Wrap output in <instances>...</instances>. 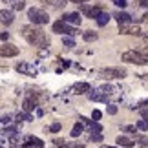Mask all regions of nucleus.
I'll list each match as a JSON object with an SVG mask.
<instances>
[{"label": "nucleus", "instance_id": "1", "mask_svg": "<svg viewBox=\"0 0 148 148\" xmlns=\"http://www.w3.org/2000/svg\"><path fill=\"white\" fill-rule=\"evenodd\" d=\"M22 35H24V38L31 44V46H35V48H49V38L46 37V33H44L40 27H37L35 24L33 26H24L22 27Z\"/></svg>", "mask_w": 148, "mask_h": 148}, {"label": "nucleus", "instance_id": "2", "mask_svg": "<svg viewBox=\"0 0 148 148\" xmlns=\"http://www.w3.org/2000/svg\"><path fill=\"white\" fill-rule=\"evenodd\" d=\"M123 62H128V64H148V55H145L143 51H135V49H130V51H124L123 57H121Z\"/></svg>", "mask_w": 148, "mask_h": 148}, {"label": "nucleus", "instance_id": "3", "mask_svg": "<svg viewBox=\"0 0 148 148\" xmlns=\"http://www.w3.org/2000/svg\"><path fill=\"white\" fill-rule=\"evenodd\" d=\"M27 18H29V22H31V24H35V26H44V24H48V22H49V15L44 9L29 8V9H27Z\"/></svg>", "mask_w": 148, "mask_h": 148}, {"label": "nucleus", "instance_id": "4", "mask_svg": "<svg viewBox=\"0 0 148 148\" xmlns=\"http://www.w3.org/2000/svg\"><path fill=\"white\" fill-rule=\"evenodd\" d=\"M51 29H53V33H57V35H66V37H73V35H77V33H79L77 27L68 26L64 20H57V22H53Z\"/></svg>", "mask_w": 148, "mask_h": 148}, {"label": "nucleus", "instance_id": "5", "mask_svg": "<svg viewBox=\"0 0 148 148\" xmlns=\"http://www.w3.org/2000/svg\"><path fill=\"white\" fill-rule=\"evenodd\" d=\"M128 73L124 68H102L99 71V77L102 79H108V81H112V79H124Z\"/></svg>", "mask_w": 148, "mask_h": 148}, {"label": "nucleus", "instance_id": "6", "mask_svg": "<svg viewBox=\"0 0 148 148\" xmlns=\"http://www.w3.org/2000/svg\"><path fill=\"white\" fill-rule=\"evenodd\" d=\"M15 70L18 73H22V75H29V77L37 75V68L33 64H29V62H18V64L15 66Z\"/></svg>", "mask_w": 148, "mask_h": 148}, {"label": "nucleus", "instance_id": "7", "mask_svg": "<svg viewBox=\"0 0 148 148\" xmlns=\"http://www.w3.org/2000/svg\"><path fill=\"white\" fill-rule=\"evenodd\" d=\"M81 13L84 16H88V18H93V20H97V16L102 13L101 8H95V5H86V4H82L81 5Z\"/></svg>", "mask_w": 148, "mask_h": 148}, {"label": "nucleus", "instance_id": "8", "mask_svg": "<svg viewBox=\"0 0 148 148\" xmlns=\"http://www.w3.org/2000/svg\"><path fill=\"white\" fill-rule=\"evenodd\" d=\"M16 55H18V48L15 44L5 42L4 46H0V57H16Z\"/></svg>", "mask_w": 148, "mask_h": 148}, {"label": "nucleus", "instance_id": "9", "mask_svg": "<svg viewBox=\"0 0 148 148\" xmlns=\"http://www.w3.org/2000/svg\"><path fill=\"white\" fill-rule=\"evenodd\" d=\"M119 33L121 35H141V29L139 26H130L128 24H119Z\"/></svg>", "mask_w": 148, "mask_h": 148}, {"label": "nucleus", "instance_id": "10", "mask_svg": "<svg viewBox=\"0 0 148 148\" xmlns=\"http://www.w3.org/2000/svg\"><path fill=\"white\" fill-rule=\"evenodd\" d=\"M62 20L66 22V24H71V26H79L82 20V16L77 13V11H73V13H64V16H62Z\"/></svg>", "mask_w": 148, "mask_h": 148}, {"label": "nucleus", "instance_id": "11", "mask_svg": "<svg viewBox=\"0 0 148 148\" xmlns=\"http://www.w3.org/2000/svg\"><path fill=\"white\" fill-rule=\"evenodd\" d=\"M13 20H15V13L11 9H0V24L9 26L13 24Z\"/></svg>", "mask_w": 148, "mask_h": 148}, {"label": "nucleus", "instance_id": "12", "mask_svg": "<svg viewBox=\"0 0 148 148\" xmlns=\"http://www.w3.org/2000/svg\"><path fill=\"white\" fill-rule=\"evenodd\" d=\"M37 106H38V101L35 97H26L24 102H22V110L24 112H33Z\"/></svg>", "mask_w": 148, "mask_h": 148}, {"label": "nucleus", "instance_id": "13", "mask_svg": "<svg viewBox=\"0 0 148 148\" xmlns=\"http://www.w3.org/2000/svg\"><path fill=\"white\" fill-rule=\"evenodd\" d=\"M22 148H44V143L40 139L33 137V135H29V137H26V143Z\"/></svg>", "mask_w": 148, "mask_h": 148}, {"label": "nucleus", "instance_id": "14", "mask_svg": "<svg viewBox=\"0 0 148 148\" xmlns=\"http://www.w3.org/2000/svg\"><path fill=\"white\" fill-rule=\"evenodd\" d=\"M90 84L88 82H77V84H73V88H71V92L73 93H77V95H84V93H88L90 92Z\"/></svg>", "mask_w": 148, "mask_h": 148}, {"label": "nucleus", "instance_id": "15", "mask_svg": "<svg viewBox=\"0 0 148 148\" xmlns=\"http://www.w3.org/2000/svg\"><path fill=\"white\" fill-rule=\"evenodd\" d=\"M88 97L92 101H95V102H108V99H110V97H106L102 92H99V88L93 90V92H88Z\"/></svg>", "mask_w": 148, "mask_h": 148}, {"label": "nucleus", "instance_id": "16", "mask_svg": "<svg viewBox=\"0 0 148 148\" xmlns=\"http://www.w3.org/2000/svg\"><path fill=\"white\" fill-rule=\"evenodd\" d=\"M2 2H5L11 8V11H22L26 8V2L24 0H2Z\"/></svg>", "mask_w": 148, "mask_h": 148}, {"label": "nucleus", "instance_id": "17", "mask_svg": "<svg viewBox=\"0 0 148 148\" xmlns=\"http://www.w3.org/2000/svg\"><path fill=\"white\" fill-rule=\"evenodd\" d=\"M113 18H115L119 24H128V22H130V15L124 13V11H117V13H113Z\"/></svg>", "mask_w": 148, "mask_h": 148}, {"label": "nucleus", "instance_id": "18", "mask_svg": "<svg viewBox=\"0 0 148 148\" xmlns=\"http://www.w3.org/2000/svg\"><path fill=\"white\" fill-rule=\"evenodd\" d=\"M117 86H112V84H102V86L99 88V92H102L106 95V97H110V95H113V93H117Z\"/></svg>", "mask_w": 148, "mask_h": 148}, {"label": "nucleus", "instance_id": "19", "mask_svg": "<svg viewBox=\"0 0 148 148\" xmlns=\"http://www.w3.org/2000/svg\"><path fill=\"white\" fill-rule=\"evenodd\" d=\"M117 145L119 146H124V148H132L134 146V141L128 139V137H124V135H119V137H117Z\"/></svg>", "mask_w": 148, "mask_h": 148}, {"label": "nucleus", "instance_id": "20", "mask_svg": "<svg viewBox=\"0 0 148 148\" xmlns=\"http://www.w3.org/2000/svg\"><path fill=\"white\" fill-rule=\"evenodd\" d=\"M82 132H84V124L79 121L75 126L71 128V137H79V135H82Z\"/></svg>", "mask_w": 148, "mask_h": 148}, {"label": "nucleus", "instance_id": "21", "mask_svg": "<svg viewBox=\"0 0 148 148\" xmlns=\"http://www.w3.org/2000/svg\"><path fill=\"white\" fill-rule=\"evenodd\" d=\"M110 16H112V15H108V13H101V15L97 16V20H95V22H97V26L102 27V26H106L108 22H110Z\"/></svg>", "mask_w": 148, "mask_h": 148}, {"label": "nucleus", "instance_id": "22", "mask_svg": "<svg viewBox=\"0 0 148 148\" xmlns=\"http://www.w3.org/2000/svg\"><path fill=\"white\" fill-rule=\"evenodd\" d=\"M97 31H84L82 33V38H84V40H86V42H93V40H97Z\"/></svg>", "mask_w": 148, "mask_h": 148}, {"label": "nucleus", "instance_id": "23", "mask_svg": "<svg viewBox=\"0 0 148 148\" xmlns=\"http://www.w3.org/2000/svg\"><path fill=\"white\" fill-rule=\"evenodd\" d=\"M135 128L141 130V132H148V121H146V119H137V124H135Z\"/></svg>", "mask_w": 148, "mask_h": 148}, {"label": "nucleus", "instance_id": "24", "mask_svg": "<svg viewBox=\"0 0 148 148\" xmlns=\"http://www.w3.org/2000/svg\"><path fill=\"white\" fill-rule=\"evenodd\" d=\"M31 115H29V112H18L16 113V121H31Z\"/></svg>", "mask_w": 148, "mask_h": 148}, {"label": "nucleus", "instance_id": "25", "mask_svg": "<svg viewBox=\"0 0 148 148\" xmlns=\"http://www.w3.org/2000/svg\"><path fill=\"white\" fill-rule=\"evenodd\" d=\"M62 46H66V48H73V46H75V40H73L71 37H62Z\"/></svg>", "mask_w": 148, "mask_h": 148}, {"label": "nucleus", "instance_id": "26", "mask_svg": "<svg viewBox=\"0 0 148 148\" xmlns=\"http://www.w3.org/2000/svg\"><path fill=\"white\" fill-rule=\"evenodd\" d=\"M90 141L92 143H102V134H92L90 135Z\"/></svg>", "mask_w": 148, "mask_h": 148}, {"label": "nucleus", "instance_id": "27", "mask_svg": "<svg viewBox=\"0 0 148 148\" xmlns=\"http://www.w3.org/2000/svg\"><path fill=\"white\" fill-rule=\"evenodd\" d=\"M9 123H11V117H9V115H5V117L0 119V126H2V128H8Z\"/></svg>", "mask_w": 148, "mask_h": 148}, {"label": "nucleus", "instance_id": "28", "mask_svg": "<svg viewBox=\"0 0 148 148\" xmlns=\"http://www.w3.org/2000/svg\"><path fill=\"white\" fill-rule=\"evenodd\" d=\"M106 112L110 113V115H115V113H117V106L115 104H106Z\"/></svg>", "mask_w": 148, "mask_h": 148}, {"label": "nucleus", "instance_id": "29", "mask_svg": "<svg viewBox=\"0 0 148 148\" xmlns=\"http://www.w3.org/2000/svg\"><path fill=\"white\" fill-rule=\"evenodd\" d=\"M53 145H55V146L64 148V146H68V141H64V139H53Z\"/></svg>", "mask_w": 148, "mask_h": 148}, {"label": "nucleus", "instance_id": "30", "mask_svg": "<svg viewBox=\"0 0 148 148\" xmlns=\"http://www.w3.org/2000/svg\"><path fill=\"white\" fill-rule=\"evenodd\" d=\"M137 143L141 146H148V137H146V135H139V137H137Z\"/></svg>", "mask_w": 148, "mask_h": 148}, {"label": "nucleus", "instance_id": "31", "mask_svg": "<svg viewBox=\"0 0 148 148\" xmlns=\"http://www.w3.org/2000/svg\"><path fill=\"white\" fill-rule=\"evenodd\" d=\"M60 123H53V124H51V126H49V132H53V134H57V132H60Z\"/></svg>", "mask_w": 148, "mask_h": 148}, {"label": "nucleus", "instance_id": "32", "mask_svg": "<svg viewBox=\"0 0 148 148\" xmlns=\"http://www.w3.org/2000/svg\"><path fill=\"white\" fill-rule=\"evenodd\" d=\"M113 4H115L117 5V8H126V0H113Z\"/></svg>", "mask_w": 148, "mask_h": 148}, {"label": "nucleus", "instance_id": "33", "mask_svg": "<svg viewBox=\"0 0 148 148\" xmlns=\"http://www.w3.org/2000/svg\"><path fill=\"white\" fill-rule=\"evenodd\" d=\"M101 115H102V113H101L99 110H93V112H92V119H93V121H99Z\"/></svg>", "mask_w": 148, "mask_h": 148}, {"label": "nucleus", "instance_id": "34", "mask_svg": "<svg viewBox=\"0 0 148 148\" xmlns=\"http://www.w3.org/2000/svg\"><path fill=\"white\" fill-rule=\"evenodd\" d=\"M139 113H141V119H146L148 121V108H141Z\"/></svg>", "mask_w": 148, "mask_h": 148}, {"label": "nucleus", "instance_id": "35", "mask_svg": "<svg viewBox=\"0 0 148 148\" xmlns=\"http://www.w3.org/2000/svg\"><path fill=\"white\" fill-rule=\"evenodd\" d=\"M123 130H124V132H128V134H135V132H137V128H135V126H124Z\"/></svg>", "mask_w": 148, "mask_h": 148}, {"label": "nucleus", "instance_id": "36", "mask_svg": "<svg viewBox=\"0 0 148 148\" xmlns=\"http://www.w3.org/2000/svg\"><path fill=\"white\" fill-rule=\"evenodd\" d=\"M68 146H70V148H84L82 143H68Z\"/></svg>", "mask_w": 148, "mask_h": 148}, {"label": "nucleus", "instance_id": "37", "mask_svg": "<svg viewBox=\"0 0 148 148\" xmlns=\"http://www.w3.org/2000/svg\"><path fill=\"white\" fill-rule=\"evenodd\" d=\"M139 5L141 8H148V0H139Z\"/></svg>", "mask_w": 148, "mask_h": 148}, {"label": "nucleus", "instance_id": "38", "mask_svg": "<svg viewBox=\"0 0 148 148\" xmlns=\"http://www.w3.org/2000/svg\"><path fill=\"white\" fill-rule=\"evenodd\" d=\"M0 38H2V40H8V38H9V33H0Z\"/></svg>", "mask_w": 148, "mask_h": 148}, {"label": "nucleus", "instance_id": "39", "mask_svg": "<svg viewBox=\"0 0 148 148\" xmlns=\"http://www.w3.org/2000/svg\"><path fill=\"white\" fill-rule=\"evenodd\" d=\"M137 106H139V108H146V106H148V99H146V101H143V102H139Z\"/></svg>", "mask_w": 148, "mask_h": 148}, {"label": "nucleus", "instance_id": "40", "mask_svg": "<svg viewBox=\"0 0 148 148\" xmlns=\"http://www.w3.org/2000/svg\"><path fill=\"white\" fill-rule=\"evenodd\" d=\"M70 2H77L79 4V2H88V0H70Z\"/></svg>", "mask_w": 148, "mask_h": 148}, {"label": "nucleus", "instance_id": "41", "mask_svg": "<svg viewBox=\"0 0 148 148\" xmlns=\"http://www.w3.org/2000/svg\"><path fill=\"white\" fill-rule=\"evenodd\" d=\"M143 20H145V22H148V13H145V16H143Z\"/></svg>", "mask_w": 148, "mask_h": 148}, {"label": "nucleus", "instance_id": "42", "mask_svg": "<svg viewBox=\"0 0 148 148\" xmlns=\"http://www.w3.org/2000/svg\"><path fill=\"white\" fill-rule=\"evenodd\" d=\"M101 148H115V146H108V145H102Z\"/></svg>", "mask_w": 148, "mask_h": 148}, {"label": "nucleus", "instance_id": "43", "mask_svg": "<svg viewBox=\"0 0 148 148\" xmlns=\"http://www.w3.org/2000/svg\"><path fill=\"white\" fill-rule=\"evenodd\" d=\"M0 148H4V146H0Z\"/></svg>", "mask_w": 148, "mask_h": 148}]
</instances>
